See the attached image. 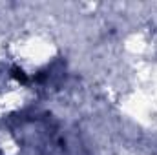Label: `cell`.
Returning a JSON list of instances; mask_svg holds the SVG:
<instances>
[{
	"label": "cell",
	"instance_id": "cell-1",
	"mask_svg": "<svg viewBox=\"0 0 157 155\" xmlns=\"http://www.w3.org/2000/svg\"><path fill=\"white\" fill-rule=\"evenodd\" d=\"M22 148L31 150V155H68L70 146L57 124L51 120L35 119L24 120L18 131H13Z\"/></svg>",
	"mask_w": 157,
	"mask_h": 155
}]
</instances>
